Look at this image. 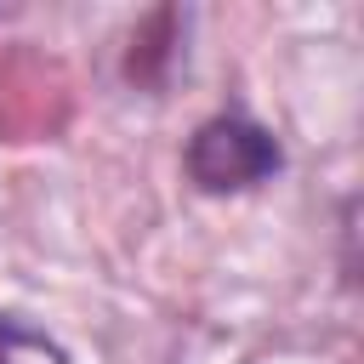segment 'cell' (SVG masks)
<instances>
[{"label": "cell", "mask_w": 364, "mask_h": 364, "mask_svg": "<svg viewBox=\"0 0 364 364\" xmlns=\"http://www.w3.org/2000/svg\"><path fill=\"white\" fill-rule=\"evenodd\" d=\"M284 165L273 131H262L256 119L245 114H216L193 131L188 142V176L193 188L205 193H245V188H262L273 171Z\"/></svg>", "instance_id": "1"}, {"label": "cell", "mask_w": 364, "mask_h": 364, "mask_svg": "<svg viewBox=\"0 0 364 364\" xmlns=\"http://www.w3.org/2000/svg\"><path fill=\"white\" fill-rule=\"evenodd\" d=\"M0 364H68V353L46 330L23 318H0Z\"/></svg>", "instance_id": "2"}]
</instances>
